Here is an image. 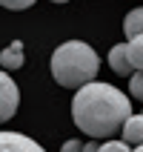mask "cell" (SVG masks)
<instances>
[{"mask_svg": "<svg viewBox=\"0 0 143 152\" xmlns=\"http://www.w3.org/2000/svg\"><path fill=\"white\" fill-rule=\"evenodd\" d=\"M72 118H75L77 129H83L86 135L112 138L132 118V101L112 83L92 80L83 89H77L75 101H72Z\"/></svg>", "mask_w": 143, "mask_h": 152, "instance_id": "6da1fadb", "label": "cell"}, {"mask_svg": "<svg viewBox=\"0 0 143 152\" xmlns=\"http://www.w3.org/2000/svg\"><path fill=\"white\" fill-rule=\"evenodd\" d=\"M100 69V58L83 40H66L52 55V77L66 89H83L92 83Z\"/></svg>", "mask_w": 143, "mask_h": 152, "instance_id": "7a4b0ae2", "label": "cell"}, {"mask_svg": "<svg viewBox=\"0 0 143 152\" xmlns=\"http://www.w3.org/2000/svg\"><path fill=\"white\" fill-rule=\"evenodd\" d=\"M20 106V92H17V83L6 72H0V124L9 121Z\"/></svg>", "mask_w": 143, "mask_h": 152, "instance_id": "3957f363", "label": "cell"}, {"mask_svg": "<svg viewBox=\"0 0 143 152\" xmlns=\"http://www.w3.org/2000/svg\"><path fill=\"white\" fill-rule=\"evenodd\" d=\"M0 152H46V149L20 132H0Z\"/></svg>", "mask_w": 143, "mask_h": 152, "instance_id": "277c9868", "label": "cell"}, {"mask_svg": "<svg viewBox=\"0 0 143 152\" xmlns=\"http://www.w3.org/2000/svg\"><path fill=\"white\" fill-rule=\"evenodd\" d=\"M109 66L118 72V75H135L132 72V60H129V49H126V43H118V46H112V52H109Z\"/></svg>", "mask_w": 143, "mask_h": 152, "instance_id": "5b68a950", "label": "cell"}, {"mask_svg": "<svg viewBox=\"0 0 143 152\" xmlns=\"http://www.w3.org/2000/svg\"><path fill=\"white\" fill-rule=\"evenodd\" d=\"M0 66L9 69V72H15V69L23 66V43H20V40L9 43L6 49L0 52Z\"/></svg>", "mask_w": 143, "mask_h": 152, "instance_id": "8992f818", "label": "cell"}, {"mask_svg": "<svg viewBox=\"0 0 143 152\" xmlns=\"http://www.w3.org/2000/svg\"><path fill=\"white\" fill-rule=\"evenodd\" d=\"M123 141L132 146H140L143 144V115H132L123 126Z\"/></svg>", "mask_w": 143, "mask_h": 152, "instance_id": "52a82bcc", "label": "cell"}, {"mask_svg": "<svg viewBox=\"0 0 143 152\" xmlns=\"http://www.w3.org/2000/svg\"><path fill=\"white\" fill-rule=\"evenodd\" d=\"M123 32H126L129 40H132V37H140V34H143V9H132V12L126 15Z\"/></svg>", "mask_w": 143, "mask_h": 152, "instance_id": "ba28073f", "label": "cell"}, {"mask_svg": "<svg viewBox=\"0 0 143 152\" xmlns=\"http://www.w3.org/2000/svg\"><path fill=\"white\" fill-rule=\"evenodd\" d=\"M129 49V60H132V66L135 69H143V34L140 37H132V40L126 43Z\"/></svg>", "mask_w": 143, "mask_h": 152, "instance_id": "9c48e42d", "label": "cell"}, {"mask_svg": "<svg viewBox=\"0 0 143 152\" xmlns=\"http://www.w3.org/2000/svg\"><path fill=\"white\" fill-rule=\"evenodd\" d=\"M129 95L135 101H143V69H137L135 75L129 77Z\"/></svg>", "mask_w": 143, "mask_h": 152, "instance_id": "30bf717a", "label": "cell"}, {"mask_svg": "<svg viewBox=\"0 0 143 152\" xmlns=\"http://www.w3.org/2000/svg\"><path fill=\"white\" fill-rule=\"evenodd\" d=\"M129 146L132 144H126V141H109V144L100 146V152H132Z\"/></svg>", "mask_w": 143, "mask_h": 152, "instance_id": "8fae6325", "label": "cell"}, {"mask_svg": "<svg viewBox=\"0 0 143 152\" xmlns=\"http://www.w3.org/2000/svg\"><path fill=\"white\" fill-rule=\"evenodd\" d=\"M34 0H0V6L12 9V12H23V9H29Z\"/></svg>", "mask_w": 143, "mask_h": 152, "instance_id": "7c38bea8", "label": "cell"}, {"mask_svg": "<svg viewBox=\"0 0 143 152\" xmlns=\"http://www.w3.org/2000/svg\"><path fill=\"white\" fill-rule=\"evenodd\" d=\"M60 152H83V144L80 141H66V144L60 146Z\"/></svg>", "mask_w": 143, "mask_h": 152, "instance_id": "4fadbf2b", "label": "cell"}, {"mask_svg": "<svg viewBox=\"0 0 143 152\" xmlns=\"http://www.w3.org/2000/svg\"><path fill=\"white\" fill-rule=\"evenodd\" d=\"M83 152H100V146L97 144H83Z\"/></svg>", "mask_w": 143, "mask_h": 152, "instance_id": "5bb4252c", "label": "cell"}, {"mask_svg": "<svg viewBox=\"0 0 143 152\" xmlns=\"http://www.w3.org/2000/svg\"><path fill=\"white\" fill-rule=\"evenodd\" d=\"M132 152H143V144H140V146H135V149H132Z\"/></svg>", "mask_w": 143, "mask_h": 152, "instance_id": "9a60e30c", "label": "cell"}, {"mask_svg": "<svg viewBox=\"0 0 143 152\" xmlns=\"http://www.w3.org/2000/svg\"><path fill=\"white\" fill-rule=\"evenodd\" d=\"M52 3H69V0H52Z\"/></svg>", "mask_w": 143, "mask_h": 152, "instance_id": "2e32d148", "label": "cell"}]
</instances>
